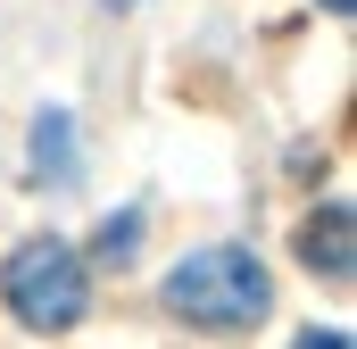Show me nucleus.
I'll list each match as a JSON object with an SVG mask.
<instances>
[{"mask_svg": "<svg viewBox=\"0 0 357 349\" xmlns=\"http://www.w3.org/2000/svg\"><path fill=\"white\" fill-rule=\"evenodd\" d=\"M291 349H349V333H299Z\"/></svg>", "mask_w": 357, "mask_h": 349, "instance_id": "6", "label": "nucleus"}, {"mask_svg": "<svg viewBox=\"0 0 357 349\" xmlns=\"http://www.w3.org/2000/svg\"><path fill=\"white\" fill-rule=\"evenodd\" d=\"M324 8H333V17H349V8H357V0H324Z\"/></svg>", "mask_w": 357, "mask_h": 349, "instance_id": "7", "label": "nucleus"}, {"mask_svg": "<svg viewBox=\"0 0 357 349\" xmlns=\"http://www.w3.org/2000/svg\"><path fill=\"white\" fill-rule=\"evenodd\" d=\"M349 208L333 200V208H316L307 225H299V258L316 266V274H333V283H349V266H357V250H349Z\"/></svg>", "mask_w": 357, "mask_h": 349, "instance_id": "3", "label": "nucleus"}, {"mask_svg": "<svg viewBox=\"0 0 357 349\" xmlns=\"http://www.w3.org/2000/svg\"><path fill=\"white\" fill-rule=\"evenodd\" d=\"M167 308H175L183 325H208V333H250V325H266L274 283H266V266L250 258V250L208 242V250H191L167 274Z\"/></svg>", "mask_w": 357, "mask_h": 349, "instance_id": "1", "label": "nucleus"}, {"mask_svg": "<svg viewBox=\"0 0 357 349\" xmlns=\"http://www.w3.org/2000/svg\"><path fill=\"white\" fill-rule=\"evenodd\" d=\"M91 250H100V266H125L133 250H142V208H125V216H108Z\"/></svg>", "mask_w": 357, "mask_h": 349, "instance_id": "5", "label": "nucleus"}, {"mask_svg": "<svg viewBox=\"0 0 357 349\" xmlns=\"http://www.w3.org/2000/svg\"><path fill=\"white\" fill-rule=\"evenodd\" d=\"M33 158H42V183H50V167H59V183H75V150H67V117H59V108H50V117H42V125H33Z\"/></svg>", "mask_w": 357, "mask_h": 349, "instance_id": "4", "label": "nucleus"}, {"mask_svg": "<svg viewBox=\"0 0 357 349\" xmlns=\"http://www.w3.org/2000/svg\"><path fill=\"white\" fill-rule=\"evenodd\" d=\"M0 291H8V308H17V325H33V333H67L75 316L91 308V283H84V258L67 250V242H17L8 266H0Z\"/></svg>", "mask_w": 357, "mask_h": 349, "instance_id": "2", "label": "nucleus"}]
</instances>
